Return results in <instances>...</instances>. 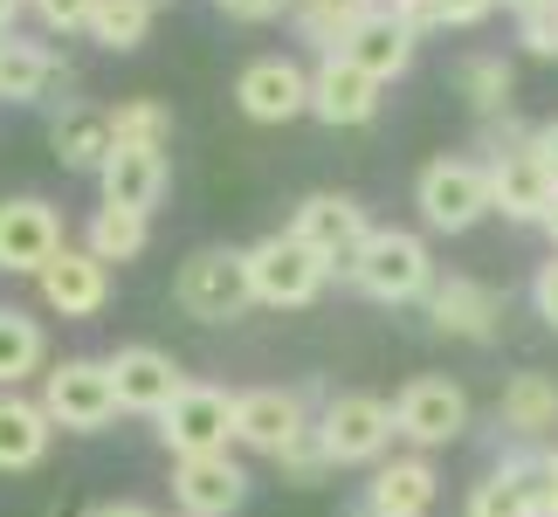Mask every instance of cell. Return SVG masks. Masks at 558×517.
<instances>
[{"label":"cell","mask_w":558,"mask_h":517,"mask_svg":"<svg viewBox=\"0 0 558 517\" xmlns=\"http://www.w3.org/2000/svg\"><path fill=\"white\" fill-rule=\"evenodd\" d=\"M173 304L193 317V325H234L255 304L248 284V249H193L180 276H173Z\"/></svg>","instance_id":"1"},{"label":"cell","mask_w":558,"mask_h":517,"mask_svg":"<svg viewBox=\"0 0 558 517\" xmlns=\"http://www.w3.org/2000/svg\"><path fill=\"white\" fill-rule=\"evenodd\" d=\"M414 207H421V221L435 235H469L483 214H497V207H489V166L462 159V153L427 159L421 180H414Z\"/></svg>","instance_id":"2"},{"label":"cell","mask_w":558,"mask_h":517,"mask_svg":"<svg viewBox=\"0 0 558 517\" xmlns=\"http://www.w3.org/2000/svg\"><path fill=\"white\" fill-rule=\"evenodd\" d=\"M290 235H296V242H304L331 276H345V284H352L359 255H366V242H373V214L359 207L352 193H304V201H296V214H290Z\"/></svg>","instance_id":"3"},{"label":"cell","mask_w":558,"mask_h":517,"mask_svg":"<svg viewBox=\"0 0 558 517\" xmlns=\"http://www.w3.org/2000/svg\"><path fill=\"white\" fill-rule=\"evenodd\" d=\"M352 284L366 290L373 304H427V290H435V255H427V242L414 228H373Z\"/></svg>","instance_id":"4"},{"label":"cell","mask_w":558,"mask_h":517,"mask_svg":"<svg viewBox=\"0 0 558 517\" xmlns=\"http://www.w3.org/2000/svg\"><path fill=\"white\" fill-rule=\"evenodd\" d=\"M317 442H325V456L345 469V462H386V448H393V400L379 394H325V407H317Z\"/></svg>","instance_id":"5"},{"label":"cell","mask_w":558,"mask_h":517,"mask_svg":"<svg viewBox=\"0 0 558 517\" xmlns=\"http://www.w3.org/2000/svg\"><path fill=\"white\" fill-rule=\"evenodd\" d=\"M248 284H255V304H269V311H304V304H317V297H325L331 269L317 263V255L296 242L290 228H276V235H263V242L248 249Z\"/></svg>","instance_id":"6"},{"label":"cell","mask_w":558,"mask_h":517,"mask_svg":"<svg viewBox=\"0 0 558 517\" xmlns=\"http://www.w3.org/2000/svg\"><path fill=\"white\" fill-rule=\"evenodd\" d=\"M41 407H49L56 428L70 435H97V428L118 421V386H111V365L104 359H56L41 373Z\"/></svg>","instance_id":"7"},{"label":"cell","mask_w":558,"mask_h":517,"mask_svg":"<svg viewBox=\"0 0 558 517\" xmlns=\"http://www.w3.org/2000/svg\"><path fill=\"white\" fill-rule=\"evenodd\" d=\"M393 435L414 442V456H427V448H448L469 435V394L448 373H421L407 380L393 394Z\"/></svg>","instance_id":"8"},{"label":"cell","mask_w":558,"mask_h":517,"mask_svg":"<svg viewBox=\"0 0 558 517\" xmlns=\"http://www.w3.org/2000/svg\"><path fill=\"white\" fill-rule=\"evenodd\" d=\"M159 442H166L173 462H186V456H228V448H234V394H228V386H207V380H186V394L159 414Z\"/></svg>","instance_id":"9"},{"label":"cell","mask_w":558,"mask_h":517,"mask_svg":"<svg viewBox=\"0 0 558 517\" xmlns=\"http://www.w3.org/2000/svg\"><path fill=\"white\" fill-rule=\"evenodd\" d=\"M62 207H49L41 193H14L0 201V276H41L62 255Z\"/></svg>","instance_id":"10"},{"label":"cell","mask_w":558,"mask_h":517,"mask_svg":"<svg viewBox=\"0 0 558 517\" xmlns=\"http://www.w3.org/2000/svg\"><path fill=\"white\" fill-rule=\"evenodd\" d=\"M311 428V394H296V386H248V394H234V448H248V456H283V448Z\"/></svg>","instance_id":"11"},{"label":"cell","mask_w":558,"mask_h":517,"mask_svg":"<svg viewBox=\"0 0 558 517\" xmlns=\"http://www.w3.org/2000/svg\"><path fill=\"white\" fill-rule=\"evenodd\" d=\"M111 386H118V414H166L180 394H186V373L173 352H159V345H118L111 359Z\"/></svg>","instance_id":"12"},{"label":"cell","mask_w":558,"mask_h":517,"mask_svg":"<svg viewBox=\"0 0 558 517\" xmlns=\"http://www.w3.org/2000/svg\"><path fill=\"white\" fill-rule=\"evenodd\" d=\"M234 104L255 124H290L311 111V70L290 56H255L242 76H234Z\"/></svg>","instance_id":"13"},{"label":"cell","mask_w":558,"mask_h":517,"mask_svg":"<svg viewBox=\"0 0 558 517\" xmlns=\"http://www.w3.org/2000/svg\"><path fill=\"white\" fill-rule=\"evenodd\" d=\"M531 132H538V124H531ZM483 166H489V207H497L504 221L545 228V207H551V193H558L545 159L531 153V145H510V153H489Z\"/></svg>","instance_id":"14"},{"label":"cell","mask_w":558,"mask_h":517,"mask_svg":"<svg viewBox=\"0 0 558 517\" xmlns=\"http://www.w3.org/2000/svg\"><path fill=\"white\" fill-rule=\"evenodd\" d=\"M379 91H386V83H373L359 62H345V56H317V70H311V118L331 124V132L373 124V118H379Z\"/></svg>","instance_id":"15"},{"label":"cell","mask_w":558,"mask_h":517,"mask_svg":"<svg viewBox=\"0 0 558 517\" xmlns=\"http://www.w3.org/2000/svg\"><path fill=\"white\" fill-rule=\"evenodd\" d=\"M35 290L56 317H97L111 304V263H97L83 242H62V255L35 276Z\"/></svg>","instance_id":"16"},{"label":"cell","mask_w":558,"mask_h":517,"mask_svg":"<svg viewBox=\"0 0 558 517\" xmlns=\"http://www.w3.org/2000/svg\"><path fill=\"white\" fill-rule=\"evenodd\" d=\"M427 325L448 332V338L489 345L504 332V297L489 284H476V276H435V290H427Z\"/></svg>","instance_id":"17"},{"label":"cell","mask_w":558,"mask_h":517,"mask_svg":"<svg viewBox=\"0 0 558 517\" xmlns=\"http://www.w3.org/2000/svg\"><path fill=\"white\" fill-rule=\"evenodd\" d=\"M248 504V469L234 456H186L173 462V510L186 517H234Z\"/></svg>","instance_id":"18"},{"label":"cell","mask_w":558,"mask_h":517,"mask_svg":"<svg viewBox=\"0 0 558 517\" xmlns=\"http://www.w3.org/2000/svg\"><path fill=\"white\" fill-rule=\"evenodd\" d=\"M414 49H421V35L407 28L400 14H386V8H373V14H359L352 28H345V41H338V56L345 62H359L373 83H393V76H407L414 70Z\"/></svg>","instance_id":"19"},{"label":"cell","mask_w":558,"mask_h":517,"mask_svg":"<svg viewBox=\"0 0 558 517\" xmlns=\"http://www.w3.org/2000/svg\"><path fill=\"white\" fill-rule=\"evenodd\" d=\"M56 91H76V70L41 41L0 35V104H49Z\"/></svg>","instance_id":"20"},{"label":"cell","mask_w":558,"mask_h":517,"mask_svg":"<svg viewBox=\"0 0 558 517\" xmlns=\"http://www.w3.org/2000/svg\"><path fill=\"white\" fill-rule=\"evenodd\" d=\"M497 428H504V435H518V442H531V448H545L558 435V380L538 373V365L510 373L504 394H497Z\"/></svg>","instance_id":"21"},{"label":"cell","mask_w":558,"mask_h":517,"mask_svg":"<svg viewBox=\"0 0 558 517\" xmlns=\"http://www.w3.org/2000/svg\"><path fill=\"white\" fill-rule=\"evenodd\" d=\"M97 187H104V207L153 214L166 201V187H173V159H166V153H138V145H111Z\"/></svg>","instance_id":"22"},{"label":"cell","mask_w":558,"mask_h":517,"mask_svg":"<svg viewBox=\"0 0 558 517\" xmlns=\"http://www.w3.org/2000/svg\"><path fill=\"white\" fill-rule=\"evenodd\" d=\"M441 497V477H435V462L427 456H393V462H379L373 469V483H366V517H427Z\"/></svg>","instance_id":"23"},{"label":"cell","mask_w":558,"mask_h":517,"mask_svg":"<svg viewBox=\"0 0 558 517\" xmlns=\"http://www.w3.org/2000/svg\"><path fill=\"white\" fill-rule=\"evenodd\" d=\"M49 442H56L49 407L28 400L21 386H8V394H0V477H21V469H35L41 456H49Z\"/></svg>","instance_id":"24"},{"label":"cell","mask_w":558,"mask_h":517,"mask_svg":"<svg viewBox=\"0 0 558 517\" xmlns=\"http://www.w3.org/2000/svg\"><path fill=\"white\" fill-rule=\"evenodd\" d=\"M49 145H56L62 172H104V159H111V111L62 104V118L49 124Z\"/></svg>","instance_id":"25"},{"label":"cell","mask_w":558,"mask_h":517,"mask_svg":"<svg viewBox=\"0 0 558 517\" xmlns=\"http://www.w3.org/2000/svg\"><path fill=\"white\" fill-rule=\"evenodd\" d=\"M456 97H469V111H476L483 124L510 118V104H518V70H510V56L469 49V56L456 62Z\"/></svg>","instance_id":"26"},{"label":"cell","mask_w":558,"mask_h":517,"mask_svg":"<svg viewBox=\"0 0 558 517\" xmlns=\"http://www.w3.org/2000/svg\"><path fill=\"white\" fill-rule=\"evenodd\" d=\"M35 373H49V332H41L28 311L0 304V394L21 386V380H35Z\"/></svg>","instance_id":"27"},{"label":"cell","mask_w":558,"mask_h":517,"mask_svg":"<svg viewBox=\"0 0 558 517\" xmlns=\"http://www.w3.org/2000/svg\"><path fill=\"white\" fill-rule=\"evenodd\" d=\"M83 249L97 263H138L153 249V214H132V207H97L90 228H83Z\"/></svg>","instance_id":"28"},{"label":"cell","mask_w":558,"mask_h":517,"mask_svg":"<svg viewBox=\"0 0 558 517\" xmlns=\"http://www.w3.org/2000/svg\"><path fill=\"white\" fill-rule=\"evenodd\" d=\"M462 517H538V497H531V477H524V456L497 462L489 477L469 490Z\"/></svg>","instance_id":"29"},{"label":"cell","mask_w":558,"mask_h":517,"mask_svg":"<svg viewBox=\"0 0 558 517\" xmlns=\"http://www.w3.org/2000/svg\"><path fill=\"white\" fill-rule=\"evenodd\" d=\"M111 145L166 153V145H173V104H159V97H124L118 111H111Z\"/></svg>","instance_id":"30"},{"label":"cell","mask_w":558,"mask_h":517,"mask_svg":"<svg viewBox=\"0 0 558 517\" xmlns=\"http://www.w3.org/2000/svg\"><path fill=\"white\" fill-rule=\"evenodd\" d=\"M145 35H153V8L145 0H97V21H90L97 49L132 56V49H145Z\"/></svg>","instance_id":"31"},{"label":"cell","mask_w":558,"mask_h":517,"mask_svg":"<svg viewBox=\"0 0 558 517\" xmlns=\"http://www.w3.org/2000/svg\"><path fill=\"white\" fill-rule=\"evenodd\" d=\"M276 469H283L290 483H304V490H311V483H325L338 462L325 456V442H317V428H304V435H296V442L283 448V456H276Z\"/></svg>","instance_id":"32"},{"label":"cell","mask_w":558,"mask_h":517,"mask_svg":"<svg viewBox=\"0 0 558 517\" xmlns=\"http://www.w3.org/2000/svg\"><path fill=\"white\" fill-rule=\"evenodd\" d=\"M518 49L558 62V0H545V8H524V14H518Z\"/></svg>","instance_id":"33"},{"label":"cell","mask_w":558,"mask_h":517,"mask_svg":"<svg viewBox=\"0 0 558 517\" xmlns=\"http://www.w3.org/2000/svg\"><path fill=\"white\" fill-rule=\"evenodd\" d=\"M28 14H35L49 35H90L97 0H28Z\"/></svg>","instance_id":"34"},{"label":"cell","mask_w":558,"mask_h":517,"mask_svg":"<svg viewBox=\"0 0 558 517\" xmlns=\"http://www.w3.org/2000/svg\"><path fill=\"white\" fill-rule=\"evenodd\" d=\"M524 477L538 497V517H558V448H524Z\"/></svg>","instance_id":"35"},{"label":"cell","mask_w":558,"mask_h":517,"mask_svg":"<svg viewBox=\"0 0 558 517\" xmlns=\"http://www.w3.org/2000/svg\"><path fill=\"white\" fill-rule=\"evenodd\" d=\"M531 311L558 332V249H551V263H538V276H531Z\"/></svg>","instance_id":"36"},{"label":"cell","mask_w":558,"mask_h":517,"mask_svg":"<svg viewBox=\"0 0 558 517\" xmlns=\"http://www.w3.org/2000/svg\"><path fill=\"white\" fill-rule=\"evenodd\" d=\"M386 14H400L414 35H427V28H441V0H379Z\"/></svg>","instance_id":"37"},{"label":"cell","mask_w":558,"mask_h":517,"mask_svg":"<svg viewBox=\"0 0 558 517\" xmlns=\"http://www.w3.org/2000/svg\"><path fill=\"white\" fill-rule=\"evenodd\" d=\"M497 0H441V28H483Z\"/></svg>","instance_id":"38"},{"label":"cell","mask_w":558,"mask_h":517,"mask_svg":"<svg viewBox=\"0 0 558 517\" xmlns=\"http://www.w3.org/2000/svg\"><path fill=\"white\" fill-rule=\"evenodd\" d=\"M228 21H276V14H290L296 0H214Z\"/></svg>","instance_id":"39"},{"label":"cell","mask_w":558,"mask_h":517,"mask_svg":"<svg viewBox=\"0 0 558 517\" xmlns=\"http://www.w3.org/2000/svg\"><path fill=\"white\" fill-rule=\"evenodd\" d=\"M296 8H311V14H325V21H338V28H352L359 14H373L379 0H296Z\"/></svg>","instance_id":"40"},{"label":"cell","mask_w":558,"mask_h":517,"mask_svg":"<svg viewBox=\"0 0 558 517\" xmlns=\"http://www.w3.org/2000/svg\"><path fill=\"white\" fill-rule=\"evenodd\" d=\"M531 153H538V159H545V172L558 180V118H545L538 132H531Z\"/></svg>","instance_id":"41"},{"label":"cell","mask_w":558,"mask_h":517,"mask_svg":"<svg viewBox=\"0 0 558 517\" xmlns=\"http://www.w3.org/2000/svg\"><path fill=\"white\" fill-rule=\"evenodd\" d=\"M83 517H159V510H145L138 497H104V504H90Z\"/></svg>","instance_id":"42"},{"label":"cell","mask_w":558,"mask_h":517,"mask_svg":"<svg viewBox=\"0 0 558 517\" xmlns=\"http://www.w3.org/2000/svg\"><path fill=\"white\" fill-rule=\"evenodd\" d=\"M21 14H28V0H0V35H14Z\"/></svg>","instance_id":"43"},{"label":"cell","mask_w":558,"mask_h":517,"mask_svg":"<svg viewBox=\"0 0 558 517\" xmlns=\"http://www.w3.org/2000/svg\"><path fill=\"white\" fill-rule=\"evenodd\" d=\"M545 235H551V249H558V193H551V207H545Z\"/></svg>","instance_id":"44"},{"label":"cell","mask_w":558,"mask_h":517,"mask_svg":"<svg viewBox=\"0 0 558 517\" xmlns=\"http://www.w3.org/2000/svg\"><path fill=\"white\" fill-rule=\"evenodd\" d=\"M497 8H510V14H524V8H545V0H497Z\"/></svg>","instance_id":"45"},{"label":"cell","mask_w":558,"mask_h":517,"mask_svg":"<svg viewBox=\"0 0 558 517\" xmlns=\"http://www.w3.org/2000/svg\"><path fill=\"white\" fill-rule=\"evenodd\" d=\"M145 8H153V14H159V8H173V0H145Z\"/></svg>","instance_id":"46"},{"label":"cell","mask_w":558,"mask_h":517,"mask_svg":"<svg viewBox=\"0 0 558 517\" xmlns=\"http://www.w3.org/2000/svg\"><path fill=\"white\" fill-rule=\"evenodd\" d=\"M173 517H186V510H173Z\"/></svg>","instance_id":"47"},{"label":"cell","mask_w":558,"mask_h":517,"mask_svg":"<svg viewBox=\"0 0 558 517\" xmlns=\"http://www.w3.org/2000/svg\"><path fill=\"white\" fill-rule=\"evenodd\" d=\"M359 517H366V510H359Z\"/></svg>","instance_id":"48"}]
</instances>
